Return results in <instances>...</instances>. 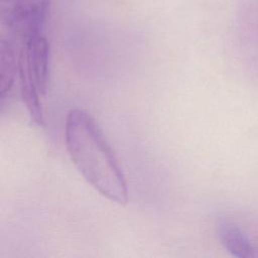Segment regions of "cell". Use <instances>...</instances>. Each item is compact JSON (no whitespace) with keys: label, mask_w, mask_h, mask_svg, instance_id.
<instances>
[{"label":"cell","mask_w":258,"mask_h":258,"mask_svg":"<svg viewBox=\"0 0 258 258\" xmlns=\"http://www.w3.org/2000/svg\"><path fill=\"white\" fill-rule=\"evenodd\" d=\"M18 75L20 81V90L22 100L26 106V109L33 120L37 125H44L43 111L41 107V103L39 100L40 92L38 87L28 72L25 63L19 57V66H18Z\"/></svg>","instance_id":"obj_5"},{"label":"cell","mask_w":258,"mask_h":258,"mask_svg":"<svg viewBox=\"0 0 258 258\" xmlns=\"http://www.w3.org/2000/svg\"><path fill=\"white\" fill-rule=\"evenodd\" d=\"M50 0H16L1 9V18L10 33L21 42L43 34Z\"/></svg>","instance_id":"obj_2"},{"label":"cell","mask_w":258,"mask_h":258,"mask_svg":"<svg viewBox=\"0 0 258 258\" xmlns=\"http://www.w3.org/2000/svg\"><path fill=\"white\" fill-rule=\"evenodd\" d=\"M218 237L225 249L239 258L258 256V250L253 247L250 240L234 223L220 220L217 223Z\"/></svg>","instance_id":"obj_4"},{"label":"cell","mask_w":258,"mask_h":258,"mask_svg":"<svg viewBox=\"0 0 258 258\" xmlns=\"http://www.w3.org/2000/svg\"><path fill=\"white\" fill-rule=\"evenodd\" d=\"M19 55L16 56L13 45L6 39L0 42V97L4 99L11 90L16 72H18Z\"/></svg>","instance_id":"obj_6"},{"label":"cell","mask_w":258,"mask_h":258,"mask_svg":"<svg viewBox=\"0 0 258 258\" xmlns=\"http://www.w3.org/2000/svg\"><path fill=\"white\" fill-rule=\"evenodd\" d=\"M64 139L72 161L87 182L109 201L126 205L124 172L95 119L83 109H72L66 119Z\"/></svg>","instance_id":"obj_1"},{"label":"cell","mask_w":258,"mask_h":258,"mask_svg":"<svg viewBox=\"0 0 258 258\" xmlns=\"http://www.w3.org/2000/svg\"><path fill=\"white\" fill-rule=\"evenodd\" d=\"M16 0H0V8L3 9V8H6L8 7L9 5H11L12 3H14Z\"/></svg>","instance_id":"obj_7"},{"label":"cell","mask_w":258,"mask_h":258,"mask_svg":"<svg viewBox=\"0 0 258 258\" xmlns=\"http://www.w3.org/2000/svg\"><path fill=\"white\" fill-rule=\"evenodd\" d=\"M19 57L28 69L40 94L44 96L49 75V45L45 36H34L23 42Z\"/></svg>","instance_id":"obj_3"}]
</instances>
